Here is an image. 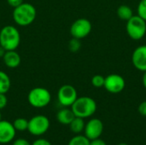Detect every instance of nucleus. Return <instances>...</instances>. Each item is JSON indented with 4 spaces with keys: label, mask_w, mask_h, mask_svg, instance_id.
<instances>
[{
    "label": "nucleus",
    "mask_w": 146,
    "mask_h": 145,
    "mask_svg": "<svg viewBox=\"0 0 146 145\" xmlns=\"http://www.w3.org/2000/svg\"><path fill=\"white\" fill-rule=\"evenodd\" d=\"M37 10L35 7L28 3H22L19 6L14 8L13 20L21 26L31 25L36 19Z\"/></svg>",
    "instance_id": "f257e3e1"
},
{
    "label": "nucleus",
    "mask_w": 146,
    "mask_h": 145,
    "mask_svg": "<svg viewBox=\"0 0 146 145\" xmlns=\"http://www.w3.org/2000/svg\"><path fill=\"white\" fill-rule=\"evenodd\" d=\"M71 109L76 117L83 119L89 118L97 111V103L90 97H77L75 102L72 104Z\"/></svg>",
    "instance_id": "f03ea898"
},
{
    "label": "nucleus",
    "mask_w": 146,
    "mask_h": 145,
    "mask_svg": "<svg viewBox=\"0 0 146 145\" xmlns=\"http://www.w3.org/2000/svg\"><path fill=\"white\" fill-rule=\"evenodd\" d=\"M21 43V35L18 29L7 25L0 30V45L5 50H15Z\"/></svg>",
    "instance_id": "7ed1b4c3"
},
{
    "label": "nucleus",
    "mask_w": 146,
    "mask_h": 145,
    "mask_svg": "<svg viewBox=\"0 0 146 145\" xmlns=\"http://www.w3.org/2000/svg\"><path fill=\"white\" fill-rule=\"evenodd\" d=\"M27 101L33 108L42 109L50 103L51 95L46 88L35 87L29 91L27 95Z\"/></svg>",
    "instance_id": "20e7f679"
},
{
    "label": "nucleus",
    "mask_w": 146,
    "mask_h": 145,
    "mask_svg": "<svg viewBox=\"0 0 146 145\" xmlns=\"http://www.w3.org/2000/svg\"><path fill=\"white\" fill-rule=\"evenodd\" d=\"M126 30L132 39L140 40L146 34V21L138 15H133L127 21Z\"/></svg>",
    "instance_id": "39448f33"
},
{
    "label": "nucleus",
    "mask_w": 146,
    "mask_h": 145,
    "mask_svg": "<svg viewBox=\"0 0 146 145\" xmlns=\"http://www.w3.org/2000/svg\"><path fill=\"white\" fill-rule=\"evenodd\" d=\"M50 128L49 119L42 115H35L28 121L27 131L33 136H41Z\"/></svg>",
    "instance_id": "423d86ee"
},
{
    "label": "nucleus",
    "mask_w": 146,
    "mask_h": 145,
    "mask_svg": "<svg viewBox=\"0 0 146 145\" xmlns=\"http://www.w3.org/2000/svg\"><path fill=\"white\" fill-rule=\"evenodd\" d=\"M92 29V26L89 20L86 18H80L74 21L71 25L70 33L73 38L82 39L91 33Z\"/></svg>",
    "instance_id": "0eeeda50"
},
{
    "label": "nucleus",
    "mask_w": 146,
    "mask_h": 145,
    "mask_svg": "<svg viewBox=\"0 0 146 145\" xmlns=\"http://www.w3.org/2000/svg\"><path fill=\"white\" fill-rule=\"evenodd\" d=\"M77 97V91L71 85H63L58 90L57 99L59 103L63 107H71Z\"/></svg>",
    "instance_id": "6e6552de"
},
{
    "label": "nucleus",
    "mask_w": 146,
    "mask_h": 145,
    "mask_svg": "<svg viewBox=\"0 0 146 145\" xmlns=\"http://www.w3.org/2000/svg\"><path fill=\"white\" fill-rule=\"evenodd\" d=\"M104 87L110 93L118 94L125 89L126 81L121 75L117 73H111L105 77Z\"/></svg>",
    "instance_id": "1a4fd4ad"
},
{
    "label": "nucleus",
    "mask_w": 146,
    "mask_h": 145,
    "mask_svg": "<svg viewBox=\"0 0 146 145\" xmlns=\"http://www.w3.org/2000/svg\"><path fill=\"white\" fill-rule=\"evenodd\" d=\"M84 132L85 136L89 140L98 138L104 132V124L101 120L98 118H92L86 124Z\"/></svg>",
    "instance_id": "9d476101"
},
{
    "label": "nucleus",
    "mask_w": 146,
    "mask_h": 145,
    "mask_svg": "<svg viewBox=\"0 0 146 145\" xmlns=\"http://www.w3.org/2000/svg\"><path fill=\"white\" fill-rule=\"evenodd\" d=\"M132 62L136 69L141 72L146 71V45L138 46L133 52Z\"/></svg>",
    "instance_id": "9b49d317"
},
{
    "label": "nucleus",
    "mask_w": 146,
    "mask_h": 145,
    "mask_svg": "<svg viewBox=\"0 0 146 145\" xmlns=\"http://www.w3.org/2000/svg\"><path fill=\"white\" fill-rule=\"evenodd\" d=\"M16 130L12 123L7 121H0V144H9L15 137Z\"/></svg>",
    "instance_id": "f8f14e48"
},
{
    "label": "nucleus",
    "mask_w": 146,
    "mask_h": 145,
    "mask_svg": "<svg viewBox=\"0 0 146 145\" xmlns=\"http://www.w3.org/2000/svg\"><path fill=\"white\" fill-rule=\"evenodd\" d=\"M4 65L9 68H17L21 62V56L15 50H6L3 57Z\"/></svg>",
    "instance_id": "ddd939ff"
},
{
    "label": "nucleus",
    "mask_w": 146,
    "mask_h": 145,
    "mask_svg": "<svg viewBox=\"0 0 146 145\" xmlns=\"http://www.w3.org/2000/svg\"><path fill=\"white\" fill-rule=\"evenodd\" d=\"M74 117L75 115L73 110L71 109H68V107L59 110L56 115V119L58 122L62 125H69L74 119Z\"/></svg>",
    "instance_id": "4468645a"
},
{
    "label": "nucleus",
    "mask_w": 146,
    "mask_h": 145,
    "mask_svg": "<svg viewBox=\"0 0 146 145\" xmlns=\"http://www.w3.org/2000/svg\"><path fill=\"white\" fill-rule=\"evenodd\" d=\"M116 15L121 20H123L126 21H127L129 19H131L134 15L131 7L126 4H122L118 7L116 10Z\"/></svg>",
    "instance_id": "2eb2a0df"
},
{
    "label": "nucleus",
    "mask_w": 146,
    "mask_h": 145,
    "mask_svg": "<svg viewBox=\"0 0 146 145\" xmlns=\"http://www.w3.org/2000/svg\"><path fill=\"white\" fill-rule=\"evenodd\" d=\"M85 126H86V123L84 121V119L80 117H76V116L69 124L70 130L75 134H79L82 132L85 129Z\"/></svg>",
    "instance_id": "dca6fc26"
},
{
    "label": "nucleus",
    "mask_w": 146,
    "mask_h": 145,
    "mask_svg": "<svg viewBox=\"0 0 146 145\" xmlns=\"http://www.w3.org/2000/svg\"><path fill=\"white\" fill-rule=\"evenodd\" d=\"M11 86V80L9 75L0 70V93H4L6 94Z\"/></svg>",
    "instance_id": "f3484780"
},
{
    "label": "nucleus",
    "mask_w": 146,
    "mask_h": 145,
    "mask_svg": "<svg viewBox=\"0 0 146 145\" xmlns=\"http://www.w3.org/2000/svg\"><path fill=\"white\" fill-rule=\"evenodd\" d=\"M15 129L19 132H24L27 130L28 127V121L25 118H17L12 123Z\"/></svg>",
    "instance_id": "a211bd4d"
},
{
    "label": "nucleus",
    "mask_w": 146,
    "mask_h": 145,
    "mask_svg": "<svg viewBox=\"0 0 146 145\" xmlns=\"http://www.w3.org/2000/svg\"><path fill=\"white\" fill-rule=\"evenodd\" d=\"M68 145H90V140L85 135H76L70 139Z\"/></svg>",
    "instance_id": "6ab92c4d"
},
{
    "label": "nucleus",
    "mask_w": 146,
    "mask_h": 145,
    "mask_svg": "<svg viewBox=\"0 0 146 145\" xmlns=\"http://www.w3.org/2000/svg\"><path fill=\"white\" fill-rule=\"evenodd\" d=\"M105 77L101 74H96L92 78V85L96 88H101L104 85Z\"/></svg>",
    "instance_id": "aec40b11"
},
{
    "label": "nucleus",
    "mask_w": 146,
    "mask_h": 145,
    "mask_svg": "<svg viewBox=\"0 0 146 145\" xmlns=\"http://www.w3.org/2000/svg\"><path fill=\"white\" fill-rule=\"evenodd\" d=\"M68 50L71 52H77L80 50V49L81 48V43H80V39L73 38L69 42H68Z\"/></svg>",
    "instance_id": "412c9836"
},
{
    "label": "nucleus",
    "mask_w": 146,
    "mask_h": 145,
    "mask_svg": "<svg viewBox=\"0 0 146 145\" xmlns=\"http://www.w3.org/2000/svg\"><path fill=\"white\" fill-rule=\"evenodd\" d=\"M137 12H138V15L146 21V0H140L138 5Z\"/></svg>",
    "instance_id": "4be33fe9"
},
{
    "label": "nucleus",
    "mask_w": 146,
    "mask_h": 145,
    "mask_svg": "<svg viewBox=\"0 0 146 145\" xmlns=\"http://www.w3.org/2000/svg\"><path fill=\"white\" fill-rule=\"evenodd\" d=\"M8 103V98L4 93H0V110L4 109Z\"/></svg>",
    "instance_id": "5701e85b"
},
{
    "label": "nucleus",
    "mask_w": 146,
    "mask_h": 145,
    "mask_svg": "<svg viewBox=\"0 0 146 145\" xmlns=\"http://www.w3.org/2000/svg\"><path fill=\"white\" fill-rule=\"evenodd\" d=\"M138 111H139V113L141 115L146 117V101L142 102V103L139 105Z\"/></svg>",
    "instance_id": "b1692460"
},
{
    "label": "nucleus",
    "mask_w": 146,
    "mask_h": 145,
    "mask_svg": "<svg viewBox=\"0 0 146 145\" xmlns=\"http://www.w3.org/2000/svg\"><path fill=\"white\" fill-rule=\"evenodd\" d=\"M32 145H52L50 144V141H48L47 139H44V138H39V139H37L35 140Z\"/></svg>",
    "instance_id": "393cba45"
},
{
    "label": "nucleus",
    "mask_w": 146,
    "mask_h": 145,
    "mask_svg": "<svg viewBox=\"0 0 146 145\" xmlns=\"http://www.w3.org/2000/svg\"><path fill=\"white\" fill-rule=\"evenodd\" d=\"M7 3L12 8H15L23 3V0H7Z\"/></svg>",
    "instance_id": "a878e982"
},
{
    "label": "nucleus",
    "mask_w": 146,
    "mask_h": 145,
    "mask_svg": "<svg viewBox=\"0 0 146 145\" xmlns=\"http://www.w3.org/2000/svg\"><path fill=\"white\" fill-rule=\"evenodd\" d=\"M13 145H32L27 139L25 138H18L15 141H14Z\"/></svg>",
    "instance_id": "bb28decb"
},
{
    "label": "nucleus",
    "mask_w": 146,
    "mask_h": 145,
    "mask_svg": "<svg viewBox=\"0 0 146 145\" xmlns=\"http://www.w3.org/2000/svg\"><path fill=\"white\" fill-rule=\"evenodd\" d=\"M90 145H107L106 143L101 139V138H96V139H93V140H90Z\"/></svg>",
    "instance_id": "cd10ccee"
},
{
    "label": "nucleus",
    "mask_w": 146,
    "mask_h": 145,
    "mask_svg": "<svg viewBox=\"0 0 146 145\" xmlns=\"http://www.w3.org/2000/svg\"><path fill=\"white\" fill-rule=\"evenodd\" d=\"M5 52H6V50L0 45V58H3V57Z\"/></svg>",
    "instance_id": "c85d7f7f"
},
{
    "label": "nucleus",
    "mask_w": 146,
    "mask_h": 145,
    "mask_svg": "<svg viewBox=\"0 0 146 145\" xmlns=\"http://www.w3.org/2000/svg\"><path fill=\"white\" fill-rule=\"evenodd\" d=\"M142 82H143L144 87L146 89V71L144 72V75H143V78H142Z\"/></svg>",
    "instance_id": "c756f323"
},
{
    "label": "nucleus",
    "mask_w": 146,
    "mask_h": 145,
    "mask_svg": "<svg viewBox=\"0 0 146 145\" xmlns=\"http://www.w3.org/2000/svg\"><path fill=\"white\" fill-rule=\"evenodd\" d=\"M118 145H128L127 144H126V143H121V144H119Z\"/></svg>",
    "instance_id": "7c9ffc66"
},
{
    "label": "nucleus",
    "mask_w": 146,
    "mask_h": 145,
    "mask_svg": "<svg viewBox=\"0 0 146 145\" xmlns=\"http://www.w3.org/2000/svg\"><path fill=\"white\" fill-rule=\"evenodd\" d=\"M1 119H2V115H1V110H0V121H1Z\"/></svg>",
    "instance_id": "2f4dec72"
}]
</instances>
